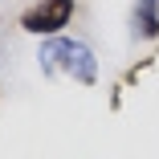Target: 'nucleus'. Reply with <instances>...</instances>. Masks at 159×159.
Segmentation results:
<instances>
[{
	"instance_id": "nucleus-1",
	"label": "nucleus",
	"mask_w": 159,
	"mask_h": 159,
	"mask_svg": "<svg viewBox=\"0 0 159 159\" xmlns=\"http://www.w3.org/2000/svg\"><path fill=\"white\" fill-rule=\"evenodd\" d=\"M41 70L45 74H66V78H74L78 86H94L98 82V57L90 53V45H82V41H70V37H45V45H41Z\"/></svg>"
},
{
	"instance_id": "nucleus-2",
	"label": "nucleus",
	"mask_w": 159,
	"mask_h": 159,
	"mask_svg": "<svg viewBox=\"0 0 159 159\" xmlns=\"http://www.w3.org/2000/svg\"><path fill=\"white\" fill-rule=\"evenodd\" d=\"M74 20V0H37L33 8L20 12V29L33 37H57Z\"/></svg>"
},
{
	"instance_id": "nucleus-3",
	"label": "nucleus",
	"mask_w": 159,
	"mask_h": 159,
	"mask_svg": "<svg viewBox=\"0 0 159 159\" xmlns=\"http://www.w3.org/2000/svg\"><path fill=\"white\" fill-rule=\"evenodd\" d=\"M135 33L143 41L159 37V0H135Z\"/></svg>"
}]
</instances>
